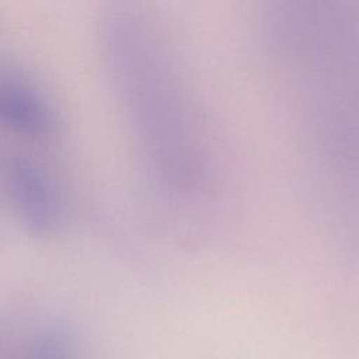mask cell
<instances>
[{"mask_svg": "<svg viewBox=\"0 0 359 359\" xmlns=\"http://www.w3.org/2000/svg\"><path fill=\"white\" fill-rule=\"evenodd\" d=\"M10 189L21 220L38 236L53 234L60 224V203L48 177L34 164L17 160L10 167Z\"/></svg>", "mask_w": 359, "mask_h": 359, "instance_id": "6da1fadb", "label": "cell"}, {"mask_svg": "<svg viewBox=\"0 0 359 359\" xmlns=\"http://www.w3.org/2000/svg\"><path fill=\"white\" fill-rule=\"evenodd\" d=\"M0 121L25 135H45L53 126V114L34 88L24 84L0 87Z\"/></svg>", "mask_w": 359, "mask_h": 359, "instance_id": "7a4b0ae2", "label": "cell"}, {"mask_svg": "<svg viewBox=\"0 0 359 359\" xmlns=\"http://www.w3.org/2000/svg\"><path fill=\"white\" fill-rule=\"evenodd\" d=\"M22 359H74V352L63 335L46 332L28 345Z\"/></svg>", "mask_w": 359, "mask_h": 359, "instance_id": "3957f363", "label": "cell"}]
</instances>
